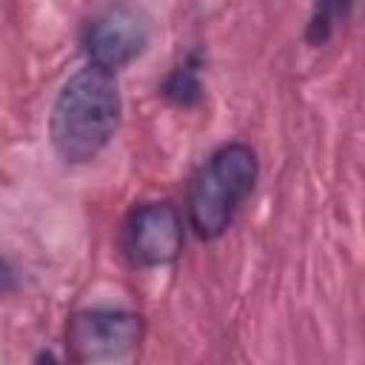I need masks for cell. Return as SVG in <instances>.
<instances>
[{
    "label": "cell",
    "instance_id": "obj_7",
    "mask_svg": "<svg viewBox=\"0 0 365 365\" xmlns=\"http://www.w3.org/2000/svg\"><path fill=\"white\" fill-rule=\"evenodd\" d=\"M351 3L354 0H317V11H314L311 26H308V40L314 46H322L331 37L334 26L348 14Z\"/></svg>",
    "mask_w": 365,
    "mask_h": 365
},
{
    "label": "cell",
    "instance_id": "obj_4",
    "mask_svg": "<svg viewBox=\"0 0 365 365\" xmlns=\"http://www.w3.org/2000/svg\"><path fill=\"white\" fill-rule=\"evenodd\" d=\"M182 217L168 200L140 202L128 211L123 225V251L131 265L160 268L180 257L182 251Z\"/></svg>",
    "mask_w": 365,
    "mask_h": 365
},
{
    "label": "cell",
    "instance_id": "obj_5",
    "mask_svg": "<svg viewBox=\"0 0 365 365\" xmlns=\"http://www.w3.org/2000/svg\"><path fill=\"white\" fill-rule=\"evenodd\" d=\"M151 40V23L148 17L128 3H117L103 9L86 29V54L88 63L103 66L108 71H117L137 60Z\"/></svg>",
    "mask_w": 365,
    "mask_h": 365
},
{
    "label": "cell",
    "instance_id": "obj_6",
    "mask_svg": "<svg viewBox=\"0 0 365 365\" xmlns=\"http://www.w3.org/2000/svg\"><path fill=\"white\" fill-rule=\"evenodd\" d=\"M163 91H165V97L174 100L177 106H191V103H197V100H200V91H202L197 60H185L182 66H177V68L171 71V77L165 80Z\"/></svg>",
    "mask_w": 365,
    "mask_h": 365
},
{
    "label": "cell",
    "instance_id": "obj_3",
    "mask_svg": "<svg viewBox=\"0 0 365 365\" xmlns=\"http://www.w3.org/2000/svg\"><path fill=\"white\" fill-rule=\"evenodd\" d=\"M143 342V319L125 308H86L66 325V348L74 362H123Z\"/></svg>",
    "mask_w": 365,
    "mask_h": 365
},
{
    "label": "cell",
    "instance_id": "obj_2",
    "mask_svg": "<svg viewBox=\"0 0 365 365\" xmlns=\"http://www.w3.org/2000/svg\"><path fill=\"white\" fill-rule=\"evenodd\" d=\"M259 177V163L251 145H220L191 177L185 208L188 222L200 240H217L234 222L240 205L251 197Z\"/></svg>",
    "mask_w": 365,
    "mask_h": 365
},
{
    "label": "cell",
    "instance_id": "obj_1",
    "mask_svg": "<svg viewBox=\"0 0 365 365\" xmlns=\"http://www.w3.org/2000/svg\"><path fill=\"white\" fill-rule=\"evenodd\" d=\"M120 114H123V100L114 71L88 63L63 83L51 106V117H48L51 148L63 163L71 165L88 163L117 134Z\"/></svg>",
    "mask_w": 365,
    "mask_h": 365
}]
</instances>
